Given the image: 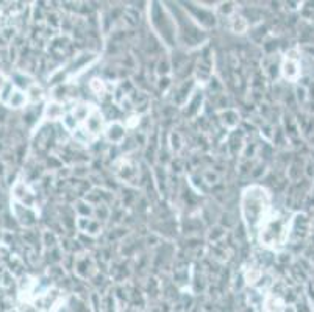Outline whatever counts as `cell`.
Segmentation results:
<instances>
[{"mask_svg": "<svg viewBox=\"0 0 314 312\" xmlns=\"http://www.w3.org/2000/svg\"><path fill=\"white\" fill-rule=\"evenodd\" d=\"M281 72L288 80H296L299 75V62H297V59H292L291 53H288L285 61H283Z\"/></svg>", "mask_w": 314, "mask_h": 312, "instance_id": "cell-4", "label": "cell"}, {"mask_svg": "<svg viewBox=\"0 0 314 312\" xmlns=\"http://www.w3.org/2000/svg\"><path fill=\"white\" fill-rule=\"evenodd\" d=\"M61 123L77 142L85 145L96 142L107 127L100 108L89 101H72L71 107H65Z\"/></svg>", "mask_w": 314, "mask_h": 312, "instance_id": "cell-1", "label": "cell"}, {"mask_svg": "<svg viewBox=\"0 0 314 312\" xmlns=\"http://www.w3.org/2000/svg\"><path fill=\"white\" fill-rule=\"evenodd\" d=\"M89 88H91V91H92L99 98H103V97H105V92H107V86H105L103 80H99V78L91 80Z\"/></svg>", "mask_w": 314, "mask_h": 312, "instance_id": "cell-5", "label": "cell"}, {"mask_svg": "<svg viewBox=\"0 0 314 312\" xmlns=\"http://www.w3.org/2000/svg\"><path fill=\"white\" fill-rule=\"evenodd\" d=\"M125 131H127V127H125V123L111 122V123H107V127H105L103 134L107 136V139L111 141V142H120V141L125 137Z\"/></svg>", "mask_w": 314, "mask_h": 312, "instance_id": "cell-3", "label": "cell"}, {"mask_svg": "<svg viewBox=\"0 0 314 312\" xmlns=\"http://www.w3.org/2000/svg\"><path fill=\"white\" fill-rule=\"evenodd\" d=\"M272 210L270 195L261 186H248L241 195V217L250 237H254L264 216Z\"/></svg>", "mask_w": 314, "mask_h": 312, "instance_id": "cell-2", "label": "cell"}]
</instances>
